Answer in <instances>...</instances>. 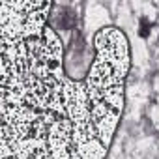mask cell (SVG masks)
<instances>
[{
  "instance_id": "1",
  "label": "cell",
  "mask_w": 159,
  "mask_h": 159,
  "mask_svg": "<svg viewBox=\"0 0 159 159\" xmlns=\"http://www.w3.org/2000/svg\"><path fill=\"white\" fill-rule=\"evenodd\" d=\"M148 30H150L148 21H146V19H140V36H142V38H146V36H148Z\"/></svg>"
}]
</instances>
